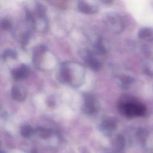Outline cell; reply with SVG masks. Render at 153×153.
I'll use <instances>...</instances> for the list:
<instances>
[{
	"label": "cell",
	"instance_id": "obj_9",
	"mask_svg": "<svg viewBox=\"0 0 153 153\" xmlns=\"http://www.w3.org/2000/svg\"><path fill=\"white\" fill-rule=\"evenodd\" d=\"M29 69L25 65H22L13 71V75L16 79H23L27 76Z\"/></svg>",
	"mask_w": 153,
	"mask_h": 153
},
{
	"label": "cell",
	"instance_id": "obj_7",
	"mask_svg": "<svg viewBox=\"0 0 153 153\" xmlns=\"http://www.w3.org/2000/svg\"><path fill=\"white\" fill-rule=\"evenodd\" d=\"M138 37L146 41H152L153 29L149 27L141 28L138 32Z\"/></svg>",
	"mask_w": 153,
	"mask_h": 153
},
{
	"label": "cell",
	"instance_id": "obj_10",
	"mask_svg": "<svg viewBox=\"0 0 153 153\" xmlns=\"http://www.w3.org/2000/svg\"><path fill=\"white\" fill-rule=\"evenodd\" d=\"M94 48L95 52L99 55H102L107 53L106 47L102 38H98L96 39L94 44Z\"/></svg>",
	"mask_w": 153,
	"mask_h": 153
},
{
	"label": "cell",
	"instance_id": "obj_15",
	"mask_svg": "<svg viewBox=\"0 0 153 153\" xmlns=\"http://www.w3.org/2000/svg\"><path fill=\"white\" fill-rule=\"evenodd\" d=\"M37 14L39 16H43L45 12V9L42 5H38L37 7Z\"/></svg>",
	"mask_w": 153,
	"mask_h": 153
},
{
	"label": "cell",
	"instance_id": "obj_2",
	"mask_svg": "<svg viewBox=\"0 0 153 153\" xmlns=\"http://www.w3.org/2000/svg\"><path fill=\"white\" fill-rule=\"evenodd\" d=\"M105 23L108 28L115 33H120L124 27V25L121 16L114 12L108 13L106 15Z\"/></svg>",
	"mask_w": 153,
	"mask_h": 153
},
{
	"label": "cell",
	"instance_id": "obj_12",
	"mask_svg": "<svg viewBox=\"0 0 153 153\" xmlns=\"http://www.w3.org/2000/svg\"><path fill=\"white\" fill-rule=\"evenodd\" d=\"M143 72L149 76H153V59L146 60L142 67Z\"/></svg>",
	"mask_w": 153,
	"mask_h": 153
},
{
	"label": "cell",
	"instance_id": "obj_3",
	"mask_svg": "<svg viewBox=\"0 0 153 153\" xmlns=\"http://www.w3.org/2000/svg\"><path fill=\"white\" fill-rule=\"evenodd\" d=\"M84 103L82 111L87 114L93 115L96 114L99 109V104L96 97L91 93L84 94Z\"/></svg>",
	"mask_w": 153,
	"mask_h": 153
},
{
	"label": "cell",
	"instance_id": "obj_5",
	"mask_svg": "<svg viewBox=\"0 0 153 153\" xmlns=\"http://www.w3.org/2000/svg\"><path fill=\"white\" fill-rule=\"evenodd\" d=\"M77 8L82 13L86 14H93L98 10V7L94 4H90L86 1H80L78 2Z\"/></svg>",
	"mask_w": 153,
	"mask_h": 153
},
{
	"label": "cell",
	"instance_id": "obj_4",
	"mask_svg": "<svg viewBox=\"0 0 153 153\" xmlns=\"http://www.w3.org/2000/svg\"><path fill=\"white\" fill-rule=\"evenodd\" d=\"M81 58L85 61L90 67L95 71H99L102 66L101 63L95 57L94 54L89 50L82 48L79 51Z\"/></svg>",
	"mask_w": 153,
	"mask_h": 153
},
{
	"label": "cell",
	"instance_id": "obj_14",
	"mask_svg": "<svg viewBox=\"0 0 153 153\" xmlns=\"http://www.w3.org/2000/svg\"><path fill=\"white\" fill-rule=\"evenodd\" d=\"M17 56V53L16 51L12 50H7L4 51L3 54V57L4 58L7 57H11V58H16Z\"/></svg>",
	"mask_w": 153,
	"mask_h": 153
},
{
	"label": "cell",
	"instance_id": "obj_13",
	"mask_svg": "<svg viewBox=\"0 0 153 153\" xmlns=\"http://www.w3.org/2000/svg\"><path fill=\"white\" fill-rule=\"evenodd\" d=\"M10 22L6 19H0V27L2 29H8L10 27Z\"/></svg>",
	"mask_w": 153,
	"mask_h": 153
},
{
	"label": "cell",
	"instance_id": "obj_1",
	"mask_svg": "<svg viewBox=\"0 0 153 153\" xmlns=\"http://www.w3.org/2000/svg\"><path fill=\"white\" fill-rule=\"evenodd\" d=\"M119 111L127 117H140L146 114V109L142 103L131 98L123 99L119 104Z\"/></svg>",
	"mask_w": 153,
	"mask_h": 153
},
{
	"label": "cell",
	"instance_id": "obj_6",
	"mask_svg": "<svg viewBox=\"0 0 153 153\" xmlns=\"http://www.w3.org/2000/svg\"><path fill=\"white\" fill-rule=\"evenodd\" d=\"M26 96L24 89L19 85H14L11 90V97L18 101H23Z\"/></svg>",
	"mask_w": 153,
	"mask_h": 153
},
{
	"label": "cell",
	"instance_id": "obj_8",
	"mask_svg": "<svg viewBox=\"0 0 153 153\" xmlns=\"http://www.w3.org/2000/svg\"><path fill=\"white\" fill-rule=\"evenodd\" d=\"M116 81L123 88H127L134 81L132 76L128 75H120L116 76Z\"/></svg>",
	"mask_w": 153,
	"mask_h": 153
},
{
	"label": "cell",
	"instance_id": "obj_11",
	"mask_svg": "<svg viewBox=\"0 0 153 153\" xmlns=\"http://www.w3.org/2000/svg\"><path fill=\"white\" fill-rule=\"evenodd\" d=\"M117 126V121L112 117H107L102 121V127L106 130H111L114 129Z\"/></svg>",
	"mask_w": 153,
	"mask_h": 153
}]
</instances>
